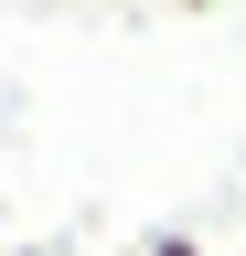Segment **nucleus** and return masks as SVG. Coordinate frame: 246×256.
Wrapping results in <instances>:
<instances>
[{
    "label": "nucleus",
    "mask_w": 246,
    "mask_h": 256,
    "mask_svg": "<svg viewBox=\"0 0 246 256\" xmlns=\"http://www.w3.org/2000/svg\"><path fill=\"white\" fill-rule=\"evenodd\" d=\"M22 256H43V246H22Z\"/></svg>",
    "instance_id": "2"
},
{
    "label": "nucleus",
    "mask_w": 246,
    "mask_h": 256,
    "mask_svg": "<svg viewBox=\"0 0 246 256\" xmlns=\"http://www.w3.org/2000/svg\"><path fill=\"white\" fill-rule=\"evenodd\" d=\"M150 256H203V246L193 235H150Z\"/></svg>",
    "instance_id": "1"
}]
</instances>
